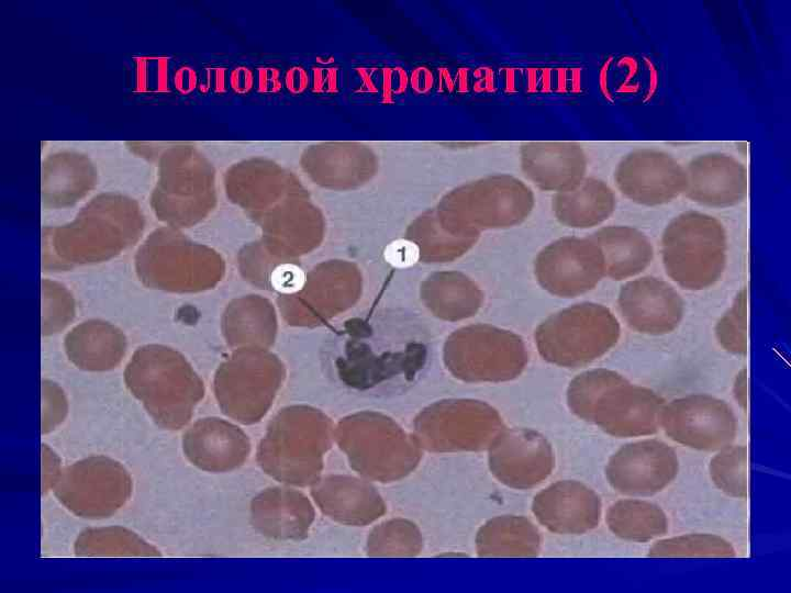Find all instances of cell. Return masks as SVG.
I'll return each instance as SVG.
<instances>
[{
  "mask_svg": "<svg viewBox=\"0 0 791 593\" xmlns=\"http://www.w3.org/2000/svg\"><path fill=\"white\" fill-rule=\"evenodd\" d=\"M271 287L281 293H296L303 289L307 280L305 272L297 265L281 264L270 273Z\"/></svg>",
  "mask_w": 791,
  "mask_h": 593,
  "instance_id": "cell-37",
  "label": "cell"
},
{
  "mask_svg": "<svg viewBox=\"0 0 791 593\" xmlns=\"http://www.w3.org/2000/svg\"><path fill=\"white\" fill-rule=\"evenodd\" d=\"M660 427L682 446L715 451L734 441L738 424L727 402L711 394L693 393L665 403Z\"/></svg>",
  "mask_w": 791,
  "mask_h": 593,
  "instance_id": "cell-9",
  "label": "cell"
},
{
  "mask_svg": "<svg viewBox=\"0 0 791 593\" xmlns=\"http://www.w3.org/2000/svg\"><path fill=\"white\" fill-rule=\"evenodd\" d=\"M385 259L397 268H405L414 265L420 257L419 246L409 239H396L385 249Z\"/></svg>",
  "mask_w": 791,
  "mask_h": 593,
  "instance_id": "cell-38",
  "label": "cell"
},
{
  "mask_svg": "<svg viewBox=\"0 0 791 593\" xmlns=\"http://www.w3.org/2000/svg\"><path fill=\"white\" fill-rule=\"evenodd\" d=\"M504 429L498 412L474 400H448L424 412L415 425L421 448L434 452L488 449Z\"/></svg>",
  "mask_w": 791,
  "mask_h": 593,
  "instance_id": "cell-6",
  "label": "cell"
},
{
  "mask_svg": "<svg viewBox=\"0 0 791 593\" xmlns=\"http://www.w3.org/2000/svg\"><path fill=\"white\" fill-rule=\"evenodd\" d=\"M476 549L480 557H536L541 536L536 526L523 516H498L479 529Z\"/></svg>",
  "mask_w": 791,
  "mask_h": 593,
  "instance_id": "cell-24",
  "label": "cell"
},
{
  "mask_svg": "<svg viewBox=\"0 0 791 593\" xmlns=\"http://www.w3.org/2000/svg\"><path fill=\"white\" fill-rule=\"evenodd\" d=\"M679 459L676 450L659 439L628 443L609 459L605 475L619 493L650 496L661 492L677 477Z\"/></svg>",
  "mask_w": 791,
  "mask_h": 593,
  "instance_id": "cell-11",
  "label": "cell"
},
{
  "mask_svg": "<svg viewBox=\"0 0 791 593\" xmlns=\"http://www.w3.org/2000/svg\"><path fill=\"white\" fill-rule=\"evenodd\" d=\"M488 450L492 474L513 489L526 490L541 484L555 467L552 445L533 429H503Z\"/></svg>",
  "mask_w": 791,
  "mask_h": 593,
  "instance_id": "cell-14",
  "label": "cell"
},
{
  "mask_svg": "<svg viewBox=\"0 0 791 593\" xmlns=\"http://www.w3.org/2000/svg\"><path fill=\"white\" fill-rule=\"evenodd\" d=\"M143 231L138 205L120 194H101L69 224L46 228L43 269L67 271L107 261L133 245Z\"/></svg>",
  "mask_w": 791,
  "mask_h": 593,
  "instance_id": "cell-1",
  "label": "cell"
},
{
  "mask_svg": "<svg viewBox=\"0 0 791 593\" xmlns=\"http://www.w3.org/2000/svg\"><path fill=\"white\" fill-rule=\"evenodd\" d=\"M187 459L208 472L232 471L247 460L250 443L237 426L220 418H203L192 424L182 436Z\"/></svg>",
  "mask_w": 791,
  "mask_h": 593,
  "instance_id": "cell-19",
  "label": "cell"
},
{
  "mask_svg": "<svg viewBox=\"0 0 791 593\" xmlns=\"http://www.w3.org/2000/svg\"><path fill=\"white\" fill-rule=\"evenodd\" d=\"M453 335L445 349L448 369L467 381H502L517 376L527 354L522 342L500 331L464 329Z\"/></svg>",
  "mask_w": 791,
  "mask_h": 593,
  "instance_id": "cell-8",
  "label": "cell"
},
{
  "mask_svg": "<svg viewBox=\"0 0 791 593\" xmlns=\"http://www.w3.org/2000/svg\"><path fill=\"white\" fill-rule=\"evenodd\" d=\"M313 516L307 497L290 489H267L250 504L253 526L269 538L300 539L307 535Z\"/></svg>",
  "mask_w": 791,
  "mask_h": 593,
  "instance_id": "cell-21",
  "label": "cell"
},
{
  "mask_svg": "<svg viewBox=\"0 0 791 593\" xmlns=\"http://www.w3.org/2000/svg\"><path fill=\"white\" fill-rule=\"evenodd\" d=\"M350 467L361 475L391 482L409 474L421 459V446L387 418H366L336 437Z\"/></svg>",
  "mask_w": 791,
  "mask_h": 593,
  "instance_id": "cell-7",
  "label": "cell"
},
{
  "mask_svg": "<svg viewBox=\"0 0 791 593\" xmlns=\"http://www.w3.org/2000/svg\"><path fill=\"white\" fill-rule=\"evenodd\" d=\"M49 449L46 445H43V490H48L49 488H53V484L55 482L56 477L59 473L58 463H55L54 455H49Z\"/></svg>",
  "mask_w": 791,
  "mask_h": 593,
  "instance_id": "cell-39",
  "label": "cell"
},
{
  "mask_svg": "<svg viewBox=\"0 0 791 593\" xmlns=\"http://www.w3.org/2000/svg\"><path fill=\"white\" fill-rule=\"evenodd\" d=\"M94 184V175L87 167L55 166L43 175V203L48 208H65L81 199Z\"/></svg>",
  "mask_w": 791,
  "mask_h": 593,
  "instance_id": "cell-29",
  "label": "cell"
},
{
  "mask_svg": "<svg viewBox=\"0 0 791 593\" xmlns=\"http://www.w3.org/2000/svg\"><path fill=\"white\" fill-rule=\"evenodd\" d=\"M129 391L153 421L165 429H179L203 395L202 383L177 350L160 344L138 347L124 370Z\"/></svg>",
  "mask_w": 791,
  "mask_h": 593,
  "instance_id": "cell-2",
  "label": "cell"
},
{
  "mask_svg": "<svg viewBox=\"0 0 791 593\" xmlns=\"http://www.w3.org/2000/svg\"><path fill=\"white\" fill-rule=\"evenodd\" d=\"M536 275L553 294L571 298L593 289L604 276V260L591 239L564 238L538 257Z\"/></svg>",
  "mask_w": 791,
  "mask_h": 593,
  "instance_id": "cell-15",
  "label": "cell"
},
{
  "mask_svg": "<svg viewBox=\"0 0 791 593\" xmlns=\"http://www.w3.org/2000/svg\"><path fill=\"white\" fill-rule=\"evenodd\" d=\"M621 373L610 369H593L573 378L567 390V402L571 412L587 419L598 396L611 385L626 381Z\"/></svg>",
  "mask_w": 791,
  "mask_h": 593,
  "instance_id": "cell-33",
  "label": "cell"
},
{
  "mask_svg": "<svg viewBox=\"0 0 791 593\" xmlns=\"http://www.w3.org/2000/svg\"><path fill=\"white\" fill-rule=\"evenodd\" d=\"M665 403L654 390L626 380L604 390L586 421L619 438L649 436L660 428Z\"/></svg>",
  "mask_w": 791,
  "mask_h": 593,
  "instance_id": "cell-13",
  "label": "cell"
},
{
  "mask_svg": "<svg viewBox=\"0 0 791 593\" xmlns=\"http://www.w3.org/2000/svg\"><path fill=\"white\" fill-rule=\"evenodd\" d=\"M684 194L710 208H729L744 201L748 174L743 163L724 153H706L690 160Z\"/></svg>",
  "mask_w": 791,
  "mask_h": 593,
  "instance_id": "cell-18",
  "label": "cell"
},
{
  "mask_svg": "<svg viewBox=\"0 0 791 593\" xmlns=\"http://www.w3.org/2000/svg\"><path fill=\"white\" fill-rule=\"evenodd\" d=\"M617 306L631 329L651 336L672 333L684 314V302L678 291L653 276L625 282L619 292Z\"/></svg>",
  "mask_w": 791,
  "mask_h": 593,
  "instance_id": "cell-16",
  "label": "cell"
},
{
  "mask_svg": "<svg viewBox=\"0 0 791 593\" xmlns=\"http://www.w3.org/2000/svg\"><path fill=\"white\" fill-rule=\"evenodd\" d=\"M76 314L75 299L62 283L42 280V335L51 336L65 329Z\"/></svg>",
  "mask_w": 791,
  "mask_h": 593,
  "instance_id": "cell-34",
  "label": "cell"
},
{
  "mask_svg": "<svg viewBox=\"0 0 791 593\" xmlns=\"http://www.w3.org/2000/svg\"><path fill=\"white\" fill-rule=\"evenodd\" d=\"M651 558H733V545L721 536L695 533L657 540L647 553Z\"/></svg>",
  "mask_w": 791,
  "mask_h": 593,
  "instance_id": "cell-30",
  "label": "cell"
},
{
  "mask_svg": "<svg viewBox=\"0 0 791 593\" xmlns=\"http://www.w3.org/2000/svg\"><path fill=\"white\" fill-rule=\"evenodd\" d=\"M68 360L85 371L116 368L126 353V337L121 328L103 320H87L73 327L64 338Z\"/></svg>",
  "mask_w": 791,
  "mask_h": 593,
  "instance_id": "cell-22",
  "label": "cell"
},
{
  "mask_svg": "<svg viewBox=\"0 0 791 593\" xmlns=\"http://www.w3.org/2000/svg\"><path fill=\"white\" fill-rule=\"evenodd\" d=\"M584 157L571 144H546L537 149L535 177L545 189L566 191L581 181Z\"/></svg>",
  "mask_w": 791,
  "mask_h": 593,
  "instance_id": "cell-28",
  "label": "cell"
},
{
  "mask_svg": "<svg viewBox=\"0 0 791 593\" xmlns=\"http://www.w3.org/2000/svg\"><path fill=\"white\" fill-rule=\"evenodd\" d=\"M747 371L743 368L735 377L733 384V395L742 409L747 406Z\"/></svg>",
  "mask_w": 791,
  "mask_h": 593,
  "instance_id": "cell-40",
  "label": "cell"
},
{
  "mask_svg": "<svg viewBox=\"0 0 791 593\" xmlns=\"http://www.w3.org/2000/svg\"><path fill=\"white\" fill-rule=\"evenodd\" d=\"M532 511L549 532L580 535L599 525L602 502L598 493L584 483L561 480L535 495Z\"/></svg>",
  "mask_w": 791,
  "mask_h": 593,
  "instance_id": "cell-17",
  "label": "cell"
},
{
  "mask_svg": "<svg viewBox=\"0 0 791 593\" xmlns=\"http://www.w3.org/2000/svg\"><path fill=\"white\" fill-rule=\"evenodd\" d=\"M615 205L613 190L598 179L581 180L555 200L557 217L572 227H590L602 223L614 212Z\"/></svg>",
  "mask_w": 791,
  "mask_h": 593,
  "instance_id": "cell-25",
  "label": "cell"
},
{
  "mask_svg": "<svg viewBox=\"0 0 791 593\" xmlns=\"http://www.w3.org/2000/svg\"><path fill=\"white\" fill-rule=\"evenodd\" d=\"M604 260V276L621 281L642 273L653 261L654 248L639 230L611 225L598 231L592 239Z\"/></svg>",
  "mask_w": 791,
  "mask_h": 593,
  "instance_id": "cell-23",
  "label": "cell"
},
{
  "mask_svg": "<svg viewBox=\"0 0 791 593\" xmlns=\"http://www.w3.org/2000/svg\"><path fill=\"white\" fill-rule=\"evenodd\" d=\"M312 495L323 513L348 525L364 526L386 513V505L368 482L352 477H327L315 483Z\"/></svg>",
  "mask_w": 791,
  "mask_h": 593,
  "instance_id": "cell-20",
  "label": "cell"
},
{
  "mask_svg": "<svg viewBox=\"0 0 791 593\" xmlns=\"http://www.w3.org/2000/svg\"><path fill=\"white\" fill-rule=\"evenodd\" d=\"M661 259L667 276L679 287L701 291L722 277L727 260V236L714 216L687 211L673 217L661 236Z\"/></svg>",
  "mask_w": 791,
  "mask_h": 593,
  "instance_id": "cell-3",
  "label": "cell"
},
{
  "mask_svg": "<svg viewBox=\"0 0 791 593\" xmlns=\"http://www.w3.org/2000/svg\"><path fill=\"white\" fill-rule=\"evenodd\" d=\"M52 489L56 499L76 516L102 519L124 506L133 483L121 462L93 455L60 469Z\"/></svg>",
  "mask_w": 791,
  "mask_h": 593,
  "instance_id": "cell-5",
  "label": "cell"
},
{
  "mask_svg": "<svg viewBox=\"0 0 791 593\" xmlns=\"http://www.w3.org/2000/svg\"><path fill=\"white\" fill-rule=\"evenodd\" d=\"M419 528L404 519H392L376 527L368 539V553L379 557H411L422 549Z\"/></svg>",
  "mask_w": 791,
  "mask_h": 593,
  "instance_id": "cell-32",
  "label": "cell"
},
{
  "mask_svg": "<svg viewBox=\"0 0 791 593\" xmlns=\"http://www.w3.org/2000/svg\"><path fill=\"white\" fill-rule=\"evenodd\" d=\"M78 557H158L159 550L136 533L121 527H94L82 530L74 545Z\"/></svg>",
  "mask_w": 791,
  "mask_h": 593,
  "instance_id": "cell-27",
  "label": "cell"
},
{
  "mask_svg": "<svg viewBox=\"0 0 791 593\" xmlns=\"http://www.w3.org/2000/svg\"><path fill=\"white\" fill-rule=\"evenodd\" d=\"M748 449L744 445H728L710 461L709 471L715 486L725 494L745 499L748 495Z\"/></svg>",
  "mask_w": 791,
  "mask_h": 593,
  "instance_id": "cell-31",
  "label": "cell"
},
{
  "mask_svg": "<svg viewBox=\"0 0 791 593\" xmlns=\"http://www.w3.org/2000/svg\"><path fill=\"white\" fill-rule=\"evenodd\" d=\"M621 335L613 312L601 304L581 303L549 316L535 338L542 357L560 367H579L606 354Z\"/></svg>",
  "mask_w": 791,
  "mask_h": 593,
  "instance_id": "cell-4",
  "label": "cell"
},
{
  "mask_svg": "<svg viewBox=\"0 0 791 593\" xmlns=\"http://www.w3.org/2000/svg\"><path fill=\"white\" fill-rule=\"evenodd\" d=\"M747 292L743 288L735 296L731 307L715 325V337L723 349L733 355L747 353Z\"/></svg>",
  "mask_w": 791,
  "mask_h": 593,
  "instance_id": "cell-35",
  "label": "cell"
},
{
  "mask_svg": "<svg viewBox=\"0 0 791 593\" xmlns=\"http://www.w3.org/2000/svg\"><path fill=\"white\" fill-rule=\"evenodd\" d=\"M615 183L630 201L657 206L667 204L684 193V167L666 152L639 148L628 153L619 163Z\"/></svg>",
  "mask_w": 791,
  "mask_h": 593,
  "instance_id": "cell-12",
  "label": "cell"
},
{
  "mask_svg": "<svg viewBox=\"0 0 791 593\" xmlns=\"http://www.w3.org/2000/svg\"><path fill=\"white\" fill-rule=\"evenodd\" d=\"M209 266L171 230H156L135 255V272L147 288L181 292L207 281Z\"/></svg>",
  "mask_w": 791,
  "mask_h": 593,
  "instance_id": "cell-10",
  "label": "cell"
},
{
  "mask_svg": "<svg viewBox=\"0 0 791 593\" xmlns=\"http://www.w3.org/2000/svg\"><path fill=\"white\" fill-rule=\"evenodd\" d=\"M42 433L47 434L64 421L68 404L63 390L49 380L42 382Z\"/></svg>",
  "mask_w": 791,
  "mask_h": 593,
  "instance_id": "cell-36",
  "label": "cell"
},
{
  "mask_svg": "<svg viewBox=\"0 0 791 593\" xmlns=\"http://www.w3.org/2000/svg\"><path fill=\"white\" fill-rule=\"evenodd\" d=\"M606 525L616 537L646 542L668 532V518L662 508L649 501L623 499L613 503L606 512Z\"/></svg>",
  "mask_w": 791,
  "mask_h": 593,
  "instance_id": "cell-26",
  "label": "cell"
}]
</instances>
